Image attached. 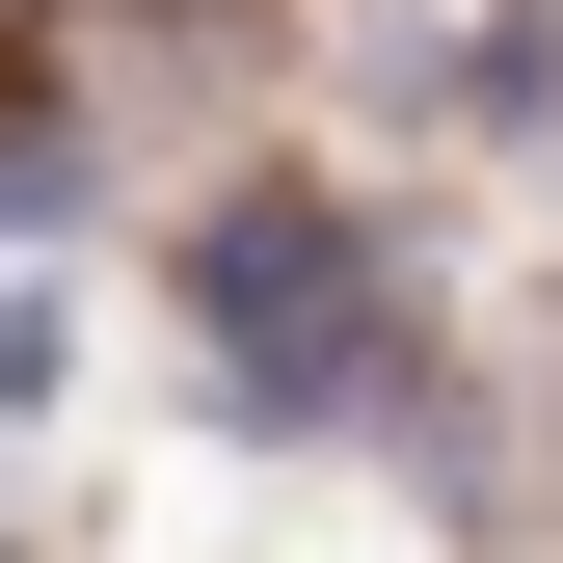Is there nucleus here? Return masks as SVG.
Segmentation results:
<instances>
[{
	"label": "nucleus",
	"instance_id": "nucleus-1",
	"mask_svg": "<svg viewBox=\"0 0 563 563\" xmlns=\"http://www.w3.org/2000/svg\"><path fill=\"white\" fill-rule=\"evenodd\" d=\"M376 349H402V296H376V216L349 188H216L188 216V376H216V430H376Z\"/></svg>",
	"mask_w": 563,
	"mask_h": 563
},
{
	"label": "nucleus",
	"instance_id": "nucleus-2",
	"mask_svg": "<svg viewBox=\"0 0 563 563\" xmlns=\"http://www.w3.org/2000/svg\"><path fill=\"white\" fill-rule=\"evenodd\" d=\"M81 188H108V134H81V108L27 81V108H0V242H54V216H81Z\"/></svg>",
	"mask_w": 563,
	"mask_h": 563
},
{
	"label": "nucleus",
	"instance_id": "nucleus-3",
	"mask_svg": "<svg viewBox=\"0 0 563 563\" xmlns=\"http://www.w3.org/2000/svg\"><path fill=\"white\" fill-rule=\"evenodd\" d=\"M27 27H54V0H0V54H27Z\"/></svg>",
	"mask_w": 563,
	"mask_h": 563
}]
</instances>
